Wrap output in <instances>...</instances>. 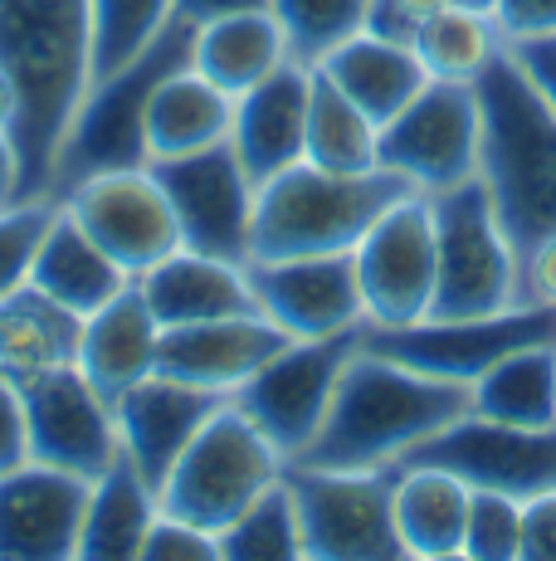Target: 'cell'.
Here are the masks:
<instances>
[{
	"label": "cell",
	"instance_id": "obj_1",
	"mask_svg": "<svg viewBox=\"0 0 556 561\" xmlns=\"http://www.w3.org/2000/svg\"><path fill=\"white\" fill-rule=\"evenodd\" d=\"M0 69L15 83L20 201L55 196V167L93 79L89 0H0Z\"/></svg>",
	"mask_w": 556,
	"mask_h": 561
},
{
	"label": "cell",
	"instance_id": "obj_2",
	"mask_svg": "<svg viewBox=\"0 0 556 561\" xmlns=\"http://www.w3.org/2000/svg\"><path fill=\"white\" fill-rule=\"evenodd\" d=\"M474 391L459 381L410 371V366L357 347L337 381L323 430L293 463L317 469H395L415 445L440 435L459 415H468Z\"/></svg>",
	"mask_w": 556,
	"mask_h": 561
},
{
	"label": "cell",
	"instance_id": "obj_3",
	"mask_svg": "<svg viewBox=\"0 0 556 561\" xmlns=\"http://www.w3.org/2000/svg\"><path fill=\"white\" fill-rule=\"evenodd\" d=\"M405 196H415L410 181H401L386 167L323 171L313 161H298L274 181H264L254 196L250 259L351 254L371 225Z\"/></svg>",
	"mask_w": 556,
	"mask_h": 561
},
{
	"label": "cell",
	"instance_id": "obj_4",
	"mask_svg": "<svg viewBox=\"0 0 556 561\" xmlns=\"http://www.w3.org/2000/svg\"><path fill=\"white\" fill-rule=\"evenodd\" d=\"M484 99V181L512 250L556 230V117L542 107L522 69L502 54L478 79Z\"/></svg>",
	"mask_w": 556,
	"mask_h": 561
},
{
	"label": "cell",
	"instance_id": "obj_5",
	"mask_svg": "<svg viewBox=\"0 0 556 561\" xmlns=\"http://www.w3.org/2000/svg\"><path fill=\"white\" fill-rule=\"evenodd\" d=\"M190 45H196V25L176 15L132 64L89 83L79 113H73L69 137H63V152L55 167V196L83 176L147 167L152 161L147 157V107H152L157 83L171 69L190 64Z\"/></svg>",
	"mask_w": 556,
	"mask_h": 561
},
{
	"label": "cell",
	"instance_id": "obj_6",
	"mask_svg": "<svg viewBox=\"0 0 556 561\" xmlns=\"http://www.w3.org/2000/svg\"><path fill=\"white\" fill-rule=\"evenodd\" d=\"M283 469L288 459L274 449V439L234 401H224L162 479V513L220 537L264 489L283 479Z\"/></svg>",
	"mask_w": 556,
	"mask_h": 561
},
{
	"label": "cell",
	"instance_id": "obj_7",
	"mask_svg": "<svg viewBox=\"0 0 556 561\" xmlns=\"http://www.w3.org/2000/svg\"><path fill=\"white\" fill-rule=\"evenodd\" d=\"M435 250H440V284H435L430 318H484L518 298V250L498 220L494 191L484 176L430 196Z\"/></svg>",
	"mask_w": 556,
	"mask_h": 561
},
{
	"label": "cell",
	"instance_id": "obj_8",
	"mask_svg": "<svg viewBox=\"0 0 556 561\" xmlns=\"http://www.w3.org/2000/svg\"><path fill=\"white\" fill-rule=\"evenodd\" d=\"M377 167L410 181L420 196L484 176V99L478 83L430 79L391 123H381Z\"/></svg>",
	"mask_w": 556,
	"mask_h": 561
},
{
	"label": "cell",
	"instance_id": "obj_9",
	"mask_svg": "<svg viewBox=\"0 0 556 561\" xmlns=\"http://www.w3.org/2000/svg\"><path fill=\"white\" fill-rule=\"evenodd\" d=\"M288 489L303 523V561H401L395 469H317L288 463Z\"/></svg>",
	"mask_w": 556,
	"mask_h": 561
},
{
	"label": "cell",
	"instance_id": "obj_10",
	"mask_svg": "<svg viewBox=\"0 0 556 561\" xmlns=\"http://www.w3.org/2000/svg\"><path fill=\"white\" fill-rule=\"evenodd\" d=\"M542 342H556L552 304H512L502 312H484V318H420L401 322V328H377V322L361 328V347L459 386H474L502 357L542 347Z\"/></svg>",
	"mask_w": 556,
	"mask_h": 561
},
{
	"label": "cell",
	"instance_id": "obj_11",
	"mask_svg": "<svg viewBox=\"0 0 556 561\" xmlns=\"http://www.w3.org/2000/svg\"><path fill=\"white\" fill-rule=\"evenodd\" d=\"M361 328L333 332V337H293L278 357H269L230 396L274 439V449L288 463L303 455L313 445V435L323 430L341 371H347V362L361 347Z\"/></svg>",
	"mask_w": 556,
	"mask_h": 561
},
{
	"label": "cell",
	"instance_id": "obj_12",
	"mask_svg": "<svg viewBox=\"0 0 556 561\" xmlns=\"http://www.w3.org/2000/svg\"><path fill=\"white\" fill-rule=\"evenodd\" d=\"M59 201L127 278H142L147 268H157L166 254H176L186 244L176 210H171L152 167H123V171L83 176L69 191H59Z\"/></svg>",
	"mask_w": 556,
	"mask_h": 561
},
{
	"label": "cell",
	"instance_id": "obj_13",
	"mask_svg": "<svg viewBox=\"0 0 556 561\" xmlns=\"http://www.w3.org/2000/svg\"><path fill=\"white\" fill-rule=\"evenodd\" d=\"M357 259V284L367 322L377 328H401L420 322L435 308V284H440V250H435V210L430 196H405L367 230V240L351 250Z\"/></svg>",
	"mask_w": 556,
	"mask_h": 561
},
{
	"label": "cell",
	"instance_id": "obj_14",
	"mask_svg": "<svg viewBox=\"0 0 556 561\" xmlns=\"http://www.w3.org/2000/svg\"><path fill=\"white\" fill-rule=\"evenodd\" d=\"M147 167H152V176L162 181L171 210H176L186 250L250 264L254 196H259V186H254L250 171L240 167V157H234L230 142L206 147V152H190V157L147 161Z\"/></svg>",
	"mask_w": 556,
	"mask_h": 561
},
{
	"label": "cell",
	"instance_id": "obj_15",
	"mask_svg": "<svg viewBox=\"0 0 556 561\" xmlns=\"http://www.w3.org/2000/svg\"><path fill=\"white\" fill-rule=\"evenodd\" d=\"M401 463H435V469L459 473L468 489H498L528 503L556 489V425H502L468 410L440 435L415 445Z\"/></svg>",
	"mask_w": 556,
	"mask_h": 561
},
{
	"label": "cell",
	"instance_id": "obj_16",
	"mask_svg": "<svg viewBox=\"0 0 556 561\" xmlns=\"http://www.w3.org/2000/svg\"><path fill=\"white\" fill-rule=\"evenodd\" d=\"M20 405H25V445L35 463L79 473V479L93 483L123 455L113 401H103L93 391V381L79 366L25 381L20 386Z\"/></svg>",
	"mask_w": 556,
	"mask_h": 561
},
{
	"label": "cell",
	"instance_id": "obj_17",
	"mask_svg": "<svg viewBox=\"0 0 556 561\" xmlns=\"http://www.w3.org/2000/svg\"><path fill=\"white\" fill-rule=\"evenodd\" d=\"M250 288L259 312L288 337H333L367 322L351 254H298V259H250Z\"/></svg>",
	"mask_w": 556,
	"mask_h": 561
},
{
	"label": "cell",
	"instance_id": "obj_18",
	"mask_svg": "<svg viewBox=\"0 0 556 561\" xmlns=\"http://www.w3.org/2000/svg\"><path fill=\"white\" fill-rule=\"evenodd\" d=\"M89 479L49 469V463H15L0 473V561H73L79 557Z\"/></svg>",
	"mask_w": 556,
	"mask_h": 561
},
{
	"label": "cell",
	"instance_id": "obj_19",
	"mask_svg": "<svg viewBox=\"0 0 556 561\" xmlns=\"http://www.w3.org/2000/svg\"><path fill=\"white\" fill-rule=\"evenodd\" d=\"M230 396L200 391L190 381L152 371L147 381H137L132 391H123L113 401L117 415V439H123V455L137 463L147 483L162 493V479L171 473V463L181 459V449L196 439V430L206 425Z\"/></svg>",
	"mask_w": 556,
	"mask_h": 561
},
{
	"label": "cell",
	"instance_id": "obj_20",
	"mask_svg": "<svg viewBox=\"0 0 556 561\" xmlns=\"http://www.w3.org/2000/svg\"><path fill=\"white\" fill-rule=\"evenodd\" d=\"M288 332L274 328L264 312H240V318L190 322V328H162L157 347V371L190 381L200 391L234 396L269 357L288 347Z\"/></svg>",
	"mask_w": 556,
	"mask_h": 561
},
{
	"label": "cell",
	"instance_id": "obj_21",
	"mask_svg": "<svg viewBox=\"0 0 556 561\" xmlns=\"http://www.w3.org/2000/svg\"><path fill=\"white\" fill-rule=\"evenodd\" d=\"M308 89H313V69L288 59L274 69L264 83L234 99V123H230V147L240 167L250 171L254 186L274 181L278 171L303 161V137H308Z\"/></svg>",
	"mask_w": 556,
	"mask_h": 561
},
{
	"label": "cell",
	"instance_id": "obj_22",
	"mask_svg": "<svg viewBox=\"0 0 556 561\" xmlns=\"http://www.w3.org/2000/svg\"><path fill=\"white\" fill-rule=\"evenodd\" d=\"M157 347H162V322L147 304L142 284L132 278L123 294L83 318L79 371L89 376L103 401H117L157 371Z\"/></svg>",
	"mask_w": 556,
	"mask_h": 561
},
{
	"label": "cell",
	"instance_id": "obj_23",
	"mask_svg": "<svg viewBox=\"0 0 556 561\" xmlns=\"http://www.w3.org/2000/svg\"><path fill=\"white\" fill-rule=\"evenodd\" d=\"M142 294L152 304L162 328H190V322H216V318H240V312H259L250 288V268L234 259H216L181 244L166 254L157 268H147Z\"/></svg>",
	"mask_w": 556,
	"mask_h": 561
},
{
	"label": "cell",
	"instance_id": "obj_24",
	"mask_svg": "<svg viewBox=\"0 0 556 561\" xmlns=\"http://www.w3.org/2000/svg\"><path fill=\"white\" fill-rule=\"evenodd\" d=\"M79 337H83L79 312L39 294L35 284L0 298V371L15 386L79 366Z\"/></svg>",
	"mask_w": 556,
	"mask_h": 561
},
{
	"label": "cell",
	"instance_id": "obj_25",
	"mask_svg": "<svg viewBox=\"0 0 556 561\" xmlns=\"http://www.w3.org/2000/svg\"><path fill=\"white\" fill-rule=\"evenodd\" d=\"M468 483L435 463H395V533L405 557L449 561L464 557Z\"/></svg>",
	"mask_w": 556,
	"mask_h": 561
},
{
	"label": "cell",
	"instance_id": "obj_26",
	"mask_svg": "<svg viewBox=\"0 0 556 561\" xmlns=\"http://www.w3.org/2000/svg\"><path fill=\"white\" fill-rule=\"evenodd\" d=\"M317 73H327V79H333L377 127L391 123V117L430 83L420 54L410 45H395V39L371 35V30H361V35H351L347 45H337L323 64H317Z\"/></svg>",
	"mask_w": 556,
	"mask_h": 561
},
{
	"label": "cell",
	"instance_id": "obj_27",
	"mask_svg": "<svg viewBox=\"0 0 556 561\" xmlns=\"http://www.w3.org/2000/svg\"><path fill=\"white\" fill-rule=\"evenodd\" d=\"M230 123H234V99L224 89L196 73L190 64L171 69L152 93L147 107V157L166 161V157H190L206 147L230 142Z\"/></svg>",
	"mask_w": 556,
	"mask_h": 561
},
{
	"label": "cell",
	"instance_id": "obj_28",
	"mask_svg": "<svg viewBox=\"0 0 556 561\" xmlns=\"http://www.w3.org/2000/svg\"><path fill=\"white\" fill-rule=\"evenodd\" d=\"M157 513H162V493L137 473L132 459L117 455L113 469L89 483L79 561H142V542Z\"/></svg>",
	"mask_w": 556,
	"mask_h": 561
},
{
	"label": "cell",
	"instance_id": "obj_29",
	"mask_svg": "<svg viewBox=\"0 0 556 561\" xmlns=\"http://www.w3.org/2000/svg\"><path fill=\"white\" fill-rule=\"evenodd\" d=\"M293 54H288V39L278 30L274 10H240V15L196 25V45H190V69L206 73L230 99L250 93L254 83H264Z\"/></svg>",
	"mask_w": 556,
	"mask_h": 561
},
{
	"label": "cell",
	"instance_id": "obj_30",
	"mask_svg": "<svg viewBox=\"0 0 556 561\" xmlns=\"http://www.w3.org/2000/svg\"><path fill=\"white\" fill-rule=\"evenodd\" d=\"M30 284H35L39 294H49L55 304L73 308L79 318H89L93 308H103L108 298L123 294L132 278L99 250V240H93V234L83 230L59 201V215H55V225H49L39 254H35V274H30Z\"/></svg>",
	"mask_w": 556,
	"mask_h": 561
},
{
	"label": "cell",
	"instance_id": "obj_31",
	"mask_svg": "<svg viewBox=\"0 0 556 561\" xmlns=\"http://www.w3.org/2000/svg\"><path fill=\"white\" fill-rule=\"evenodd\" d=\"M410 49L420 54L425 73L449 83H478L488 69L508 54V35L498 30L494 10L474 5H449L420 20Z\"/></svg>",
	"mask_w": 556,
	"mask_h": 561
},
{
	"label": "cell",
	"instance_id": "obj_32",
	"mask_svg": "<svg viewBox=\"0 0 556 561\" xmlns=\"http://www.w3.org/2000/svg\"><path fill=\"white\" fill-rule=\"evenodd\" d=\"M474 415L502 420V425H556V342L522 347L502 357L494 371H484L474 386Z\"/></svg>",
	"mask_w": 556,
	"mask_h": 561
},
{
	"label": "cell",
	"instance_id": "obj_33",
	"mask_svg": "<svg viewBox=\"0 0 556 561\" xmlns=\"http://www.w3.org/2000/svg\"><path fill=\"white\" fill-rule=\"evenodd\" d=\"M377 142H381V127L371 123L327 73L313 69L303 161H313V167H323V171H371L377 167Z\"/></svg>",
	"mask_w": 556,
	"mask_h": 561
},
{
	"label": "cell",
	"instance_id": "obj_34",
	"mask_svg": "<svg viewBox=\"0 0 556 561\" xmlns=\"http://www.w3.org/2000/svg\"><path fill=\"white\" fill-rule=\"evenodd\" d=\"M220 561H303V523L288 479L264 489L220 533Z\"/></svg>",
	"mask_w": 556,
	"mask_h": 561
},
{
	"label": "cell",
	"instance_id": "obj_35",
	"mask_svg": "<svg viewBox=\"0 0 556 561\" xmlns=\"http://www.w3.org/2000/svg\"><path fill=\"white\" fill-rule=\"evenodd\" d=\"M269 10L288 39V54L317 69L337 45L367 30L371 0H269Z\"/></svg>",
	"mask_w": 556,
	"mask_h": 561
},
{
	"label": "cell",
	"instance_id": "obj_36",
	"mask_svg": "<svg viewBox=\"0 0 556 561\" xmlns=\"http://www.w3.org/2000/svg\"><path fill=\"white\" fill-rule=\"evenodd\" d=\"M89 10H93V79L132 64L176 20L171 0H89Z\"/></svg>",
	"mask_w": 556,
	"mask_h": 561
},
{
	"label": "cell",
	"instance_id": "obj_37",
	"mask_svg": "<svg viewBox=\"0 0 556 561\" xmlns=\"http://www.w3.org/2000/svg\"><path fill=\"white\" fill-rule=\"evenodd\" d=\"M59 215V196H30L0 205V298L30 284L35 274V254L45 244L49 225Z\"/></svg>",
	"mask_w": 556,
	"mask_h": 561
},
{
	"label": "cell",
	"instance_id": "obj_38",
	"mask_svg": "<svg viewBox=\"0 0 556 561\" xmlns=\"http://www.w3.org/2000/svg\"><path fill=\"white\" fill-rule=\"evenodd\" d=\"M522 513L528 503L498 489L468 493L464 523V557L468 561H522Z\"/></svg>",
	"mask_w": 556,
	"mask_h": 561
},
{
	"label": "cell",
	"instance_id": "obj_39",
	"mask_svg": "<svg viewBox=\"0 0 556 561\" xmlns=\"http://www.w3.org/2000/svg\"><path fill=\"white\" fill-rule=\"evenodd\" d=\"M220 561V537L206 527L186 523L176 513H157L152 533L142 542V561Z\"/></svg>",
	"mask_w": 556,
	"mask_h": 561
},
{
	"label": "cell",
	"instance_id": "obj_40",
	"mask_svg": "<svg viewBox=\"0 0 556 561\" xmlns=\"http://www.w3.org/2000/svg\"><path fill=\"white\" fill-rule=\"evenodd\" d=\"M518 298L556 308V230H547L518 254Z\"/></svg>",
	"mask_w": 556,
	"mask_h": 561
},
{
	"label": "cell",
	"instance_id": "obj_41",
	"mask_svg": "<svg viewBox=\"0 0 556 561\" xmlns=\"http://www.w3.org/2000/svg\"><path fill=\"white\" fill-rule=\"evenodd\" d=\"M508 59L522 69V79L532 83V93L542 99V107L556 117V35H537V39H512Z\"/></svg>",
	"mask_w": 556,
	"mask_h": 561
},
{
	"label": "cell",
	"instance_id": "obj_42",
	"mask_svg": "<svg viewBox=\"0 0 556 561\" xmlns=\"http://www.w3.org/2000/svg\"><path fill=\"white\" fill-rule=\"evenodd\" d=\"M494 20L508 35V45L512 39L556 35V0H494Z\"/></svg>",
	"mask_w": 556,
	"mask_h": 561
},
{
	"label": "cell",
	"instance_id": "obj_43",
	"mask_svg": "<svg viewBox=\"0 0 556 561\" xmlns=\"http://www.w3.org/2000/svg\"><path fill=\"white\" fill-rule=\"evenodd\" d=\"M30 459L25 445V405H20V386L0 371V473Z\"/></svg>",
	"mask_w": 556,
	"mask_h": 561
},
{
	"label": "cell",
	"instance_id": "obj_44",
	"mask_svg": "<svg viewBox=\"0 0 556 561\" xmlns=\"http://www.w3.org/2000/svg\"><path fill=\"white\" fill-rule=\"evenodd\" d=\"M522 561H556V489L528 499V513H522Z\"/></svg>",
	"mask_w": 556,
	"mask_h": 561
},
{
	"label": "cell",
	"instance_id": "obj_45",
	"mask_svg": "<svg viewBox=\"0 0 556 561\" xmlns=\"http://www.w3.org/2000/svg\"><path fill=\"white\" fill-rule=\"evenodd\" d=\"M171 10L190 25H210L220 15H240V10H269V0H171Z\"/></svg>",
	"mask_w": 556,
	"mask_h": 561
},
{
	"label": "cell",
	"instance_id": "obj_46",
	"mask_svg": "<svg viewBox=\"0 0 556 561\" xmlns=\"http://www.w3.org/2000/svg\"><path fill=\"white\" fill-rule=\"evenodd\" d=\"M20 201V157H15V142L10 133H0V205Z\"/></svg>",
	"mask_w": 556,
	"mask_h": 561
},
{
	"label": "cell",
	"instance_id": "obj_47",
	"mask_svg": "<svg viewBox=\"0 0 556 561\" xmlns=\"http://www.w3.org/2000/svg\"><path fill=\"white\" fill-rule=\"evenodd\" d=\"M10 123H15V83L0 69V133H10Z\"/></svg>",
	"mask_w": 556,
	"mask_h": 561
}]
</instances>
